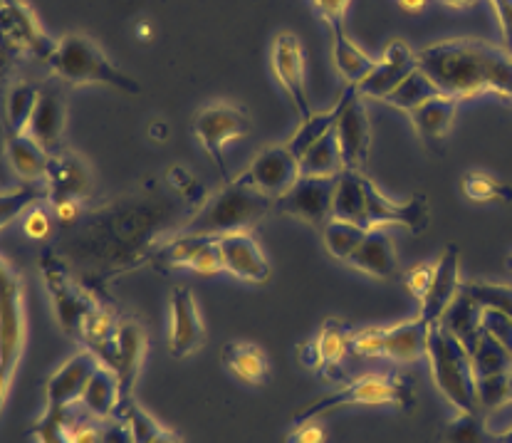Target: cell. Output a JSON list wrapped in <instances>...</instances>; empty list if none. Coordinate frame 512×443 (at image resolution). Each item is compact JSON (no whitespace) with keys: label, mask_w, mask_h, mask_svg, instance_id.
I'll return each instance as SVG.
<instances>
[{"label":"cell","mask_w":512,"mask_h":443,"mask_svg":"<svg viewBox=\"0 0 512 443\" xmlns=\"http://www.w3.org/2000/svg\"><path fill=\"white\" fill-rule=\"evenodd\" d=\"M164 186L149 181L134 194L85 211L75 226L62 228L52 248L72 270L80 268L87 280L97 278L102 285L149 265L179 208L188 206L184 198L166 194Z\"/></svg>","instance_id":"1"},{"label":"cell","mask_w":512,"mask_h":443,"mask_svg":"<svg viewBox=\"0 0 512 443\" xmlns=\"http://www.w3.org/2000/svg\"><path fill=\"white\" fill-rule=\"evenodd\" d=\"M416 57L443 95L468 99L495 92L512 102V50L505 45L480 38H451L426 45Z\"/></svg>","instance_id":"2"},{"label":"cell","mask_w":512,"mask_h":443,"mask_svg":"<svg viewBox=\"0 0 512 443\" xmlns=\"http://www.w3.org/2000/svg\"><path fill=\"white\" fill-rule=\"evenodd\" d=\"M354 406H394L399 411H411L416 406V384L404 374L369 372L359 377L344 379L327 394L315 396L292 414V424L307 419H322V416L337 414L342 409Z\"/></svg>","instance_id":"3"},{"label":"cell","mask_w":512,"mask_h":443,"mask_svg":"<svg viewBox=\"0 0 512 443\" xmlns=\"http://www.w3.org/2000/svg\"><path fill=\"white\" fill-rule=\"evenodd\" d=\"M275 211V198L263 194L248 176L240 171L228 184L213 196L206 198L196 213L184 223L186 231L196 236L221 238L228 233L248 231L250 226L263 221L268 213Z\"/></svg>","instance_id":"4"},{"label":"cell","mask_w":512,"mask_h":443,"mask_svg":"<svg viewBox=\"0 0 512 443\" xmlns=\"http://www.w3.org/2000/svg\"><path fill=\"white\" fill-rule=\"evenodd\" d=\"M426 362L438 394L456 414H483L473 357L443 322H433L428 327Z\"/></svg>","instance_id":"5"},{"label":"cell","mask_w":512,"mask_h":443,"mask_svg":"<svg viewBox=\"0 0 512 443\" xmlns=\"http://www.w3.org/2000/svg\"><path fill=\"white\" fill-rule=\"evenodd\" d=\"M52 75L67 85H107L127 95H139L137 80L119 70L92 38L82 33H67L57 40V48L47 60Z\"/></svg>","instance_id":"6"},{"label":"cell","mask_w":512,"mask_h":443,"mask_svg":"<svg viewBox=\"0 0 512 443\" xmlns=\"http://www.w3.org/2000/svg\"><path fill=\"white\" fill-rule=\"evenodd\" d=\"M40 275H43L45 290L50 295L57 327L62 330V335L80 340L87 317L102 302L97 290L82 283L75 270L70 268V263L55 248H47L40 253Z\"/></svg>","instance_id":"7"},{"label":"cell","mask_w":512,"mask_h":443,"mask_svg":"<svg viewBox=\"0 0 512 443\" xmlns=\"http://www.w3.org/2000/svg\"><path fill=\"white\" fill-rule=\"evenodd\" d=\"M0 320V404L5 406L28 342L23 275L5 255L0 260Z\"/></svg>","instance_id":"8"},{"label":"cell","mask_w":512,"mask_h":443,"mask_svg":"<svg viewBox=\"0 0 512 443\" xmlns=\"http://www.w3.org/2000/svg\"><path fill=\"white\" fill-rule=\"evenodd\" d=\"M428 327L431 325L423 322L419 315L399 325L362 327L352 335V354L364 359H389L399 364L421 362L426 359Z\"/></svg>","instance_id":"9"},{"label":"cell","mask_w":512,"mask_h":443,"mask_svg":"<svg viewBox=\"0 0 512 443\" xmlns=\"http://www.w3.org/2000/svg\"><path fill=\"white\" fill-rule=\"evenodd\" d=\"M193 137L201 144L203 154L216 166L223 184L231 181L226 164V147L235 139H243L250 134V117L243 107L231 102H211L196 112L191 122Z\"/></svg>","instance_id":"10"},{"label":"cell","mask_w":512,"mask_h":443,"mask_svg":"<svg viewBox=\"0 0 512 443\" xmlns=\"http://www.w3.org/2000/svg\"><path fill=\"white\" fill-rule=\"evenodd\" d=\"M404 228V231L419 233L431 226V203L423 194H414L406 201H394L381 194L379 186L364 174L362 179V228Z\"/></svg>","instance_id":"11"},{"label":"cell","mask_w":512,"mask_h":443,"mask_svg":"<svg viewBox=\"0 0 512 443\" xmlns=\"http://www.w3.org/2000/svg\"><path fill=\"white\" fill-rule=\"evenodd\" d=\"M337 176H300L285 194L275 198V213L297 218L315 228H325L332 221L334 196H337Z\"/></svg>","instance_id":"12"},{"label":"cell","mask_w":512,"mask_h":443,"mask_svg":"<svg viewBox=\"0 0 512 443\" xmlns=\"http://www.w3.org/2000/svg\"><path fill=\"white\" fill-rule=\"evenodd\" d=\"M0 23H3L5 50L28 55L47 65L57 48V40L50 38L25 0H0Z\"/></svg>","instance_id":"13"},{"label":"cell","mask_w":512,"mask_h":443,"mask_svg":"<svg viewBox=\"0 0 512 443\" xmlns=\"http://www.w3.org/2000/svg\"><path fill=\"white\" fill-rule=\"evenodd\" d=\"M146 352H149V335H146L144 322L137 320V317H122L117 332H114L112 345H109L99 362H104L117 372L124 401L132 399L141 367L146 362Z\"/></svg>","instance_id":"14"},{"label":"cell","mask_w":512,"mask_h":443,"mask_svg":"<svg viewBox=\"0 0 512 443\" xmlns=\"http://www.w3.org/2000/svg\"><path fill=\"white\" fill-rule=\"evenodd\" d=\"M342 99V114L334 127L339 149H342V161L347 171H364L369 154H372V122H369L364 97L359 95L357 87L347 85Z\"/></svg>","instance_id":"15"},{"label":"cell","mask_w":512,"mask_h":443,"mask_svg":"<svg viewBox=\"0 0 512 443\" xmlns=\"http://www.w3.org/2000/svg\"><path fill=\"white\" fill-rule=\"evenodd\" d=\"M270 67L278 80L280 90L285 92L287 102L295 109L300 122L312 117L310 97H307L305 85V52L302 43L295 33H278L273 40V50H270Z\"/></svg>","instance_id":"16"},{"label":"cell","mask_w":512,"mask_h":443,"mask_svg":"<svg viewBox=\"0 0 512 443\" xmlns=\"http://www.w3.org/2000/svg\"><path fill=\"white\" fill-rule=\"evenodd\" d=\"M169 302V354L174 359H188L206 345V322L188 285H176Z\"/></svg>","instance_id":"17"},{"label":"cell","mask_w":512,"mask_h":443,"mask_svg":"<svg viewBox=\"0 0 512 443\" xmlns=\"http://www.w3.org/2000/svg\"><path fill=\"white\" fill-rule=\"evenodd\" d=\"M255 186H258L263 194L278 198L295 184L302 176L300 159L295 156V151L285 144H270L263 151H258L253 161L248 164V169L243 171Z\"/></svg>","instance_id":"18"},{"label":"cell","mask_w":512,"mask_h":443,"mask_svg":"<svg viewBox=\"0 0 512 443\" xmlns=\"http://www.w3.org/2000/svg\"><path fill=\"white\" fill-rule=\"evenodd\" d=\"M99 367V357L92 349L82 347L75 354L65 359L55 372L47 377L45 382V406H60V409H70V406L80 404V396L85 392L87 382Z\"/></svg>","instance_id":"19"},{"label":"cell","mask_w":512,"mask_h":443,"mask_svg":"<svg viewBox=\"0 0 512 443\" xmlns=\"http://www.w3.org/2000/svg\"><path fill=\"white\" fill-rule=\"evenodd\" d=\"M218 248H221L223 270L243 283L265 285L273 275V268L253 233H228V236L218 238Z\"/></svg>","instance_id":"20"},{"label":"cell","mask_w":512,"mask_h":443,"mask_svg":"<svg viewBox=\"0 0 512 443\" xmlns=\"http://www.w3.org/2000/svg\"><path fill=\"white\" fill-rule=\"evenodd\" d=\"M463 280H461V250L458 246H446L441 255L436 258V270H433L431 288H428L426 297L421 300L419 317L428 325L441 322L448 307L456 302L461 295Z\"/></svg>","instance_id":"21"},{"label":"cell","mask_w":512,"mask_h":443,"mask_svg":"<svg viewBox=\"0 0 512 443\" xmlns=\"http://www.w3.org/2000/svg\"><path fill=\"white\" fill-rule=\"evenodd\" d=\"M45 189L52 203L60 201H82L85 203L92 194V171L82 156L75 151H55L50 154L47 166Z\"/></svg>","instance_id":"22"},{"label":"cell","mask_w":512,"mask_h":443,"mask_svg":"<svg viewBox=\"0 0 512 443\" xmlns=\"http://www.w3.org/2000/svg\"><path fill=\"white\" fill-rule=\"evenodd\" d=\"M419 67V57L416 52L404 43V40H389L384 48V55L376 60V67L372 75L357 87L362 97L384 99L386 95L396 90L411 72Z\"/></svg>","instance_id":"23"},{"label":"cell","mask_w":512,"mask_h":443,"mask_svg":"<svg viewBox=\"0 0 512 443\" xmlns=\"http://www.w3.org/2000/svg\"><path fill=\"white\" fill-rule=\"evenodd\" d=\"M67 124V107H65V95L60 92V87L47 85L40 87V99L35 104V112L30 117V124L25 132L45 147L50 154L60 151L62 134H65Z\"/></svg>","instance_id":"24"},{"label":"cell","mask_w":512,"mask_h":443,"mask_svg":"<svg viewBox=\"0 0 512 443\" xmlns=\"http://www.w3.org/2000/svg\"><path fill=\"white\" fill-rule=\"evenodd\" d=\"M359 273L369 275V278L379 280V283H389L399 275V255H396L394 241L389 238V233L384 228H374L369 231V236L364 238L362 246L357 248V253L349 258V263Z\"/></svg>","instance_id":"25"},{"label":"cell","mask_w":512,"mask_h":443,"mask_svg":"<svg viewBox=\"0 0 512 443\" xmlns=\"http://www.w3.org/2000/svg\"><path fill=\"white\" fill-rule=\"evenodd\" d=\"M122 404L124 396L117 372H114L112 367H107L104 362H99V367L94 369L85 392L80 396V406L87 411V416H92V419L112 421L114 416H119Z\"/></svg>","instance_id":"26"},{"label":"cell","mask_w":512,"mask_h":443,"mask_svg":"<svg viewBox=\"0 0 512 443\" xmlns=\"http://www.w3.org/2000/svg\"><path fill=\"white\" fill-rule=\"evenodd\" d=\"M226 372L248 387H263L270 379V359L265 349L248 340H231L221 349Z\"/></svg>","instance_id":"27"},{"label":"cell","mask_w":512,"mask_h":443,"mask_svg":"<svg viewBox=\"0 0 512 443\" xmlns=\"http://www.w3.org/2000/svg\"><path fill=\"white\" fill-rule=\"evenodd\" d=\"M458 104H461V99L443 95L441 92V95L431 97L421 107H416L414 112H409L411 124H414L416 134H419L423 142L436 144L448 137V132L453 127V119H456Z\"/></svg>","instance_id":"28"},{"label":"cell","mask_w":512,"mask_h":443,"mask_svg":"<svg viewBox=\"0 0 512 443\" xmlns=\"http://www.w3.org/2000/svg\"><path fill=\"white\" fill-rule=\"evenodd\" d=\"M5 154H8L10 169L20 181L28 184H45L47 166H50V151L40 147L28 132L5 137Z\"/></svg>","instance_id":"29"},{"label":"cell","mask_w":512,"mask_h":443,"mask_svg":"<svg viewBox=\"0 0 512 443\" xmlns=\"http://www.w3.org/2000/svg\"><path fill=\"white\" fill-rule=\"evenodd\" d=\"M211 236H196V233L179 228V231L169 233L164 241H159V246L151 253L149 265L159 273H179V270H191L193 258L201 250L203 243Z\"/></svg>","instance_id":"30"},{"label":"cell","mask_w":512,"mask_h":443,"mask_svg":"<svg viewBox=\"0 0 512 443\" xmlns=\"http://www.w3.org/2000/svg\"><path fill=\"white\" fill-rule=\"evenodd\" d=\"M352 335L354 330L342 320V317H327L317 332V347H320L322 362H325V377L337 382L342 377L344 359L352 352Z\"/></svg>","instance_id":"31"},{"label":"cell","mask_w":512,"mask_h":443,"mask_svg":"<svg viewBox=\"0 0 512 443\" xmlns=\"http://www.w3.org/2000/svg\"><path fill=\"white\" fill-rule=\"evenodd\" d=\"M332 35V60L337 72L347 85L359 87L374 72L376 60L369 52H364L357 43L347 38V30H329Z\"/></svg>","instance_id":"32"},{"label":"cell","mask_w":512,"mask_h":443,"mask_svg":"<svg viewBox=\"0 0 512 443\" xmlns=\"http://www.w3.org/2000/svg\"><path fill=\"white\" fill-rule=\"evenodd\" d=\"M40 99V87L30 85V82H13L5 92V137H15L28 129L30 117L35 112V104Z\"/></svg>","instance_id":"33"},{"label":"cell","mask_w":512,"mask_h":443,"mask_svg":"<svg viewBox=\"0 0 512 443\" xmlns=\"http://www.w3.org/2000/svg\"><path fill=\"white\" fill-rule=\"evenodd\" d=\"M480 317H483V307L475 305L473 297L463 293V288H461V295H458L456 302L448 307V312L443 315L441 322L453 332V335L458 337V340L463 342V345L468 347V352H470V349L478 345L480 337H483V325H480Z\"/></svg>","instance_id":"34"},{"label":"cell","mask_w":512,"mask_h":443,"mask_svg":"<svg viewBox=\"0 0 512 443\" xmlns=\"http://www.w3.org/2000/svg\"><path fill=\"white\" fill-rule=\"evenodd\" d=\"M367 236V228L349 221H337V218L327 221V226L322 228V243H325V250L334 260H339V263H349V258L357 253V248L362 246Z\"/></svg>","instance_id":"35"},{"label":"cell","mask_w":512,"mask_h":443,"mask_svg":"<svg viewBox=\"0 0 512 443\" xmlns=\"http://www.w3.org/2000/svg\"><path fill=\"white\" fill-rule=\"evenodd\" d=\"M339 114H342V99H339L332 109H327V112H312V117L300 122L297 132L287 139V147L295 151L297 159H302L312 144H317L322 137H327L329 132H334V127H337L339 122Z\"/></svg>","instance_id":"36"},{"label":"cell","mask_w":512,"mask_h":443,"mask_svg":"<svg viewBox=\"0 0 512 443\" xmlns=\"http://www.w3.org/2000/svg\"><path fill=\"white\" fill-rule=\"evenodd\" d=\"M436 95H441V90L433 85V80L421 70V67H416V70L411 72V75L406 77V80L401 82V85L396 87L391 95H386L384 99H381V102H386L389 107L401 109V112L409 114V112H414L416 107H421L423 102H428V99L436 97Z\"/></svg>","instance_id":"37"},{"label":"cell","mask_w":512,"mask_h":443,"mask_svg":"<svg viewBox=\"0 0 512 443\" xmlns=\"http://www.w3.org/2000/svg\"><path fill=\"white\" fill-rule=\"evenodd\" d=\"M302 176H337L344 171L342 149H339L337 134L329 132L320 142L312 144L300 159Z\"/></svg>","instance_id":"38"},{"label":"cell","mask_w":512,"mask_h":443,"mask_svg":"<svg viewBox=\"0 0 512 443\" xmlns=\"http://www.w3.org/2000/svg\"><path fill=\"white\" fill-rule=\"evenodd\" d=\"M117 315H114L112 307L107 305V302H99L97 307L90 312V317H87L85 327H82V347L92 349L94 354H97L99 359L104 357V352H107L109 345H112L114 340V332H117Z\"/></svg>","instance_id":"39"},{"label":"cell","mask_w":512,"mask_h":443,"mask_svg":"<svg viewBox=\"0 0 512 443\" xmlns=\"http://www.w3.org/2000/svg\"><path fill=\"white\" fill-rule=\"evenodd\" d=\"M470 357H473L475 377L478 379L508 377V374H512V354L485 332L478 345L470 349Z\"/></svg>","instance_id":"40"},{"label":"cell","mask_w":512,"mask_h":443,"mask_svg":"<svg viewBox=\"0 0 512 443\" xmlns=\"http://www.w3.org/2000/svg\"><path fill=\"white\" fill-rule=\"evenodd\" d=\"M40 203H50L45 184L23 181V184H15L13 189H3V196H0V226L8 228L20 213L40 206Z\"/></svg>","instance_id":"41"},{"label":"cell","mask_w":512,"mask_h":443,"mask_svg":"<svg viewBox=\"0 0 512 443\" xmlns=\"http://www.w3.org/2000/svg\"><path fill=\"white\" fill-rule=\"evenodd\" d=\"M461 191L468 201L475 203H512V186L485 171H468L461 179Z\"/></svg>","instance_id":"42"},{"label":"cell","mask_w":512,"mask_h":443,"mask_svg":"<svg viewBox=\"0 0 512 443\" xmlns=\"http://www.w3.org/2000/svg\"><path fill=\"white\" fill-rule=\"evenodd\" d=\"M70 409H60V406H45L43 416H40V419L30 426V436H33L35 443H72Z\"/></svg>","instance_id":"43"},{"label":"cell","mask_w":512,"mask_h":443,"mask_svg":"<svg viewBox=\"0 0 512 443\" xmlns=\"http://www.w3.org/2000/svg\"><path fill=\"white\" fill-rule=\"evenodd\" d=\"M463 293L473 297V302L483 310L503 312L512 320V285L485 283V280H468L463 283Z\"/></svg>","instance_id":"44"},{"label":"cell","mask_w":512,"mask_h":443,"mask_svg":"<svg viewBox=\"0 0 512 443\" xmlns=\"http://www.w3.org/2000/svg\"><path fill=\"white\" fill-rule=\"evenodd\" d=\"M164 184L169 186L171 194L184 198V201L188 203V206L193 208V213L198 211V208L206 203V189H203L201 184H198L196 176L191 174V171L186 169V166L181 164H171L169 169L164 171Z\"/></svg>","instance_id":"45"},{"label":"cell","mask_w":512,"mask_h":443,"mask_svg":"<svg viewBox=\"0 0 512 443\" xmlns=\"http://www.w3.org/2000/svg\"><path fill=\"white\" fill-rule=\"evenodd\" d=\"M446 443H490L485 414H456L446 426Z\"/></svg>","instance_id":"46"},{"label":"cell","mask_w":512,"mask_h":443,"mask_svg":"<svg viewBox=\"0 0 512 443\" xmlns=\"http://www.w3.org/2000/svg\"><path fill=\"white\" fill-rule=\"evenodd\" d=\"M52 221H55V216H50L45 208V203H40V206L30 208L28 213H25L23 218V233L30 238V241H50L52 238Z\"/></svg>","instance_id":"47"},{"label":"cell","mask_w":512,"mask_h":443,"mask_svg":"<svg viewBox=\"0 0 512 443\" xmlns=\"http://www.w3.org/2000/svg\"><path fill=\"white\" fill-rule=\"evenodd\" d=\"M480 325H483L485 335L493 337L495 342H500V345H503L512 354V320L508 315H503V312H495V310H483Z\"/></svg>","instance_id":"48"},{"label":"cell","mask_w":512,"mask_h":443,"mask_svg":"<svg viewBox=\"0 0 512 443\" xmlns=\"http://www.w3.org/2000/svg\"><path fill=\"white\" fill-rule=\"evenodd\" d=\"M433 270H436V260H433V263H416L414 268H409L404 273L406 290H409V293L414 295L419 302L426 297L428 288H431Z\"/></svg>","instance_id":"49"},{"label":"cell","mask_w":512,"mask_h":443,"mask_svg":"<svg viewBox=\"0 0 512 443\" xmlns=\"http://www.w3.org/2000/svg\"><path fill=\"white\" fill-rule=\"evenodd\" d=\"M285 443H327V429L320 419H307L292 424Z\"/></svg>","instance_id":"50"},{"label":"cell","mask_w":512,"mask_h":443,"mask_svg":"<svg viewBox=\"0 0 512 443\" xmlns=\"http://www.w3.org/2000/svg\"><path fill=\"white\" fill-rule=\"evenodd\" d=\"M352 0H312L317 15L329 25V30H342L344 18H347V10Z\"/></svg>","instance_id":"51"},{"label":"cell","mask_w":512,"mask_h":443,"mask_svg":"<svg viewBox=\"0 0 512 443\" xmlns=\"http://www.w3.org/2000/svg\"><path fill=\"white\" fill-rule=\"evenodd\" d=\"M72 443H102L104 421L97 419H77L70 424Z\"/></svg>","instance_id":"52"},{"label":"cell","mask_w":512,"mask_h":443,"mask_svg":"<svg viewBox=\"0 0 512 443\" xmlns=\"http://www.w3.org/2000/svg\"><path fill=\"white\" fill-rule=\"evenodd\" d=\"M295 354H297V362H300L302 369H307V372H315V374L325 372V362H322V354H320V347H317V340L300 342L295 349Z\"/></svg>","instance_id":"53"},{"label":"cell","mask_w":512,"mask_h":443,"mask_svg":"<svg viewBox=\"0 0 512 443\" xmlns=\"http://www.w3.org/2000/svg\"><path fill=\"white\" fill-rule=\"evenodd\" d=\"M52 216L55 221L60 223L62 228H70L85 216V206L82 201H60V203H52Z\"/></svg>","instance_id":"54"},{"label":"cell","mask_w":512,"mask_h":443,"mask_svg":"<svg viewBox=\"0 0 512 443\" xmlns=\"http://www.w3.org/2000/svg\"><path fill=\"white\" fill-rule=\"evenodd\" d=\"M490 5H493L495 15H498L505 48L512 50V0H490Z\"/></svg>","instance_id":"55"},{"label":"cell","mask_w":512,"mask_h":443,"mask_svg":"<svg viewBox=\"0 0 512 443\" xmlns=\"http://www.w3.org/2000/svg\"><path fill=\"white\" fill-rule=\"evenodd\" d=\"M102 443H134L132 431H129L127 421L122 416H114L112 421H104Z\"/></svg>","instance_id":"56"},{"label":"cell","mask_w":512,"mask_h":443,"mask_svg":"<svg viewBox=\"0 0 512 443\" xmlns=\"http://www.w3.org/2000/svg\"><path fill=\"white\" fill-rule=\"evenodd\" d=\"M146 134H149V139H154V142H166V139H169V124H166L164 119H151Z\"/></svg>","instance_id":"57"},{"label":"cell","mask_w":512,"mask_h":443,"mask_svg":"<svg viewBox=\"0 0 512 443\" xmlns=\"http://www.w3.org/2000/svg\"><path fill=\"white\" fill-rule=\"evenodd\" d=\"M146 443H186V441H184V436L179 434V431H174V429H166V426H164V429H161L159 434L154 436V439H151V441H146Z\"/></svg>","instance_id":"58"},{"label":"cell","mask_w":512,"mask_h":443,"mask_svg":"<svg viewBox=\"0 0 512 443\" xmlns=\"http://www.w3.org/2000/svg\"><path fill=\"white\" fill-rule=\"evenodd\" d=\"M490 443H512V424L500 431H490Z\"/></svg>","instance_id":"59"},{"label":"cell","mask_w":512,"mask_h":443,"mask_svg":"<svg viewBox=\"0 0 512 443\" xmlns=\"http://www.w3.org/2000/svg\"><path fill=\"white\" fill-rule=\"evenodd\" d=\"M441 5H446V8H453V10H463V8H470V5H475L478 0H438Z\"/></svg>","instance_id":"60"},{"label":"cell","mask_w":512,"mask_h":443,"mask_svg":"<svg viewBox=\"0 0 512 443\" xmlns=\"http://www.w3.org/2000/svg\"><path fill=\"white\" fill-rule=\"evenodd\" d=\"M137 38L139 40H149L151 38V28H149V23H146V20H141V23H139Z\"/></svg>","instance_id":"61"},{"label":"cell","mask_w":512,"mask_h":443,"mask_svg":"<svg viewBox=\"0 0 512 443\" xmlns=\"http://www.w3.org/2000/svg\"><path fill=\"white\" fill-rule=\"evenodd\" d=\"M508 268H510V273H512V253L508 255Z\"/></svg>","instance_id":"62"}]
</instances>
